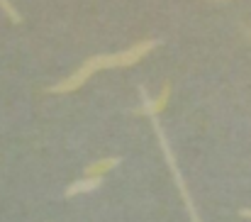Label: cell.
<instances>
[{
    "label": "cell",
    "mask_w": 251,
    "mask_h": 222,
    "mask_svg": "<svg viewBox=\"0 0 251 222\" xmlns=\"http://www.w3.org/2000/svg\"><path fill=\"white\" fill-rule=\"evenodd\" d=\"M168 100H171V83H164V88H161V93H159L156 98H147V95H144L142 112L149 115V117H159V112L166 110Z\"/></svg>",
    "instance_id": "3"
},
{
    "label": "cell",
    "mask_w": 251,
    "mask_h": 222,
    "mask_svg": "<svg viewBox=\"0 0 251 222\" xmlns=\"http://www.w3.org/2000/svg\"><path fill=\"white\" fill-rule=\"evenodd\" d=\"M117 164H120V159H115V156H107V159L93 161V164H88V166H85V176H90V178H102V176H105V173H110Z\"/></svg>",
    "instance_id": "4"
},
{
    "label": "cell",
    "mask_w": 251,
    "mask_h": 222,
    "mask_svg": "<svg viewBox=\"0 0 251 222\" xmlns=\"http://www.w3.org/2000/svg\"><path fill=\"white\" fill-rule=\"evenodd\" d=\"M0 10L10 17V22H15V25H20V22H22V15L15 10V5H12L10 0H0Z\"/></svg>",
    "instance_id": "6"
},
{
    "label": "cell",
    "mask_w": 251,
    "mask_h": 222,
    "mask_svg": "<svg viewBox=\"0 0 251 222\" xmlns=\"http://www.w3.org/2000/svg\"><path fill=\"white\" fill-rule=\"evenodd\" d=\"M239 215H242V218H249V220H251V210H249V208H244V210H239Z\"/></svg>",
    "instance_id": "7"
},
{
    "label": "cell",
    "mask_w": 251,
    "mask_h": 222,
    "mask_svg": "<svg viewBox=\"0 0 251 222\" xmlns=\"http://www.w3.org/2000/svg\"><path fill=\"white\" fill-rule=\"evenodd\" d=\"M156 47H159V42H156V39H144V42L132 44V47H129V49H125V52H115V54H95V56L85 59L83 64L69 76V78H64V81H59L56 85H51V88H49V93H54V95H59V93H74V90H78L85 81H88L90 76H95L98 71L134 66V64H139L144 56H149Z\"/></svg>",
    "instance_id": "1"
},
{
    "label": "cell",
    "mask_w": 251,
    "mask_h": 222,
    "mask_svg": "<svg viewBox=\"0 0 251 222\" xmlns=\"http://www.w3.org/2000/svg\"><path fill=\"white\" fill-rule=\"evenodd\" d=\"M151 127H154V132H156L159 147H161L164 156H166V164H168V168H171V173H173V181H176V186H178V193H180V198L185 200V208H188V213H190V220L202 222L200 215H198V208H195L193 198H190V193H188V188H185V181H183V173H180V168H178V164H176V156H173V151L168 147L166 135H164V130H161V125H159V117H151Z\"/></svg>",
    "instance_id": "2"
},
{
    "label": "cell",
    "mask_w": 251,
    "mask_h": 222,
    "mask_svg": "<svg viewBox=\"0 0 251 222\" xmlns=\"http://www.w3.org/2000/svg\"><path fill=\"white\" fill-rule=\"evenodd\" d=\"M100 181L102 178H90V176H85V178H78V181H74L69 188H66V198H74V195H81V193H90V191H95L98 186H100Z\"/></svg>",
    "instance_id": "5"
}]
</instances>
